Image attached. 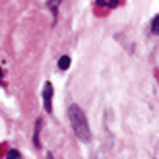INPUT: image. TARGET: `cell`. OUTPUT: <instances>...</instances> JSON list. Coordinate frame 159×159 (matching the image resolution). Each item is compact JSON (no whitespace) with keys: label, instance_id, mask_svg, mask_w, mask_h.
I'll return each instance as SVG.
<instances>
[{"label":"cell","instance_id":"1","mask_svg":"<svg viewBox=\"0 0 159 159\" xmlns=\"http://www.w3.org/2000/svg\"><path fill=\"white\" fill-rule=\"evenodd\" d=\"M68 116H70V124H72L75 134H77L83 143H89L91 141V130H89L87 116L83 114V110L79 106H70L68 107Z\"/></svg>","mask_w":159,"mask_h":159},{"label":"cell","instance_id":"4","mask_svg":"<svg viewBox=\"0 0 159 159\" xmlns=\"http://www.w3.org/2000/svg\"><path fill=\"white\" fill-rule=\"evenodd\" d=\"M68 66H70V58H68V56H62V58L58 60V68L60 70H66Z\"/></svg>","mask_w":159,"mask_h":159},{"label":"cell","instance_id":"8","mask_svg":"<svg viewBox=\"0 0 159 159\" xmlns=\"http://www.w3.org/2000/svg\"><path fill=\"white\" fill-rule=\"evenodd\" d=\"M46 159H54V157H52V155H50V153H48V155H46Z\"/></svg>","mask_w":159,"mask_h":159},{"label":"cell","instance_id":"6","mask_svg":"<svg viewBox=\"0 0 159 159\" xmlns=\"http://www.w3.org/2000/svg\"><path fill=\"white\" fill-rule=\"evenodd\" d=\"M151 31H153L155 35H157V33H159V15H157V17L153 19V23H151Z\"/></svg>","mask_w":159,"mask_h":159},{"label":"cell","instance_id":"7","mask_svg":"<svg viewBox=\"0 0 159 159\" xmlns=\"http://www.w3.org/2000/svg\"><path fill=\"white\" fill-rule=\"evenodd\" d=\"M19 157H21V155H19L17 149H11V151H8V159H19Z\"/></svg>","mask_w":159,"mask_h":159},{"label":"cell","instance_id":"2","mask_svg":"<svg viewBox=\"0 0 159 159\" xmlns=\"http://www.w3.org/2000/svg\"><path fill=\"white\" fill-rule=\"evenodd\" d=\"M52 83H46L43 85V107H46V112H52Z\"/></svg>","mask_w":159,"mask_h":159},{"label":"cell","instance_id":"5","mask_svg":"<svg viewBox=\"0 0 159 159\" xmlns=\"http://www.w3.org/2000/svg\"><path fill=\"white\" fill-rule=\"evenodd\" d=\"M48 6H50V11H52L54 15H58V6H60V0H50V2H48Z\"/></svg>","mask_w":159,"mask_h":159},{"label":"cell","instance_id":"3","mask_svg":"<svg viewBox=\"0 0 159 159\" xmlns=\"http://www.w3.org/2000/svg\"><path fill=\"white\" fill-rule=\"evenodd\" d=\"M39 130H41V120L35 122V130H33V145L39 149Z\"/></svg>","mask_w":159,"mask_h":159},{"label":"cell","instance_id":"9","mask_svg":"<svg viewBox=\"0 0 159 159\" xmlns=\"http://www.w3.org/2000/svg\"><path fill=\"white\" fill-rule=\"evenodd\" d=\"M0 79H2V68H0Z\"/></svg>","mask_w":159,"mask_h":159}]
</instances>
